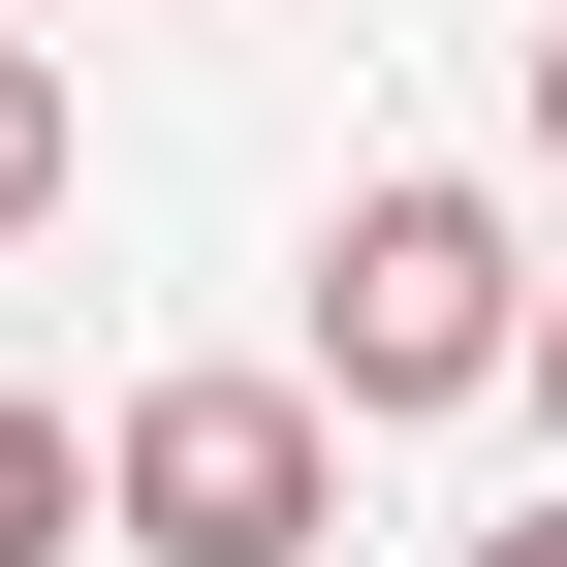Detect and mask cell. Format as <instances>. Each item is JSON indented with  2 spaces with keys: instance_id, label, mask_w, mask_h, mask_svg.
Here are the masks:
<instances>
[{
  "instance_id": "obj_1",
  "label": "cell",
  "mask_w": 567,
  "mask_h": 567,
  "mask_svg": "<svg viewBox=\"0 0 567 567\" xmlns=\"http://www.w3.org/2000/svg\"><path fill=\"white\" fill-rule=\"evenodd\" d=\"M505 316H536V221L473 158H379L316 221V347H284V379H316L347 442H410V410H505Z\"/></svg>"
},
{
  "instance_id": "obj_2",
  "label": "cell",
  "mask_w": 567,
  "mask_h": 567,
  "mask_svg": "<svg viewBox=\"0 0 567 567\" xmlns=\"http://www.w3.org/2000/svg\"><path fill=\"white\" fill-rule=\"evenodd\" d=\"M316 536H347V410L284 347H189L95 410V567H316Z\"/></svg>"
},
{
  "instance_id": "obj_3",
  "label": "cell",
  "mask_w": 567,
  "mask_h": 567,
  "mask_svg": "<svg viewBox=\"0 0 567 567\" xmlns=\"http://www.w3.org/2000/svg\"><path fill=\"white\" fill-rule=\"evenodd\" d=\"M0 567H95V410L0 379Z\"/></svg>"
},
{
  "instance_id": "obj_4",
  "label": "cell",
  "mask_w": 567,
  "mask_h": 567,
  "mask_svg": "<svg viewBox=\"0 0 567 567\" xmlns=\"http://www.w3.org/2000/svg\"><path fill=\"white\" fill-rule=\"evenodd\" d=\"M63 158H95V95H63V32H0V252L63 221Z\"/></svg>"
},
{
  "instance_id": "obj_5",
  "label": "cell",
  "mask_w": 567,
  "mask_h": 567,
  "mask_svg": "<svg viewBox=\"0 0 567 567\" xmlns=\"http://www.w3.org/2000/svg\"><path fill=\"white\" fill-rule=\"evenodd\" d=\"M505 410H536V473H567V284H536V316H505Z\"/></svg>"
},
{
  "instance_id": "obj_6",
  "label": "cell",
  "mask_w": 567,
  "mask_h": 567,
  "mask_svg": "<svg viewBox=\"0 0 567 567\" xmlns=\"http://www.w3.org/2000/svg\"><path fill=\"white\" fill-rule=\"evenodd\" d=\"M536 158H567V32H536Z\"/></svg>"
},
{
  "instance_id": "obj_7",
  "label": "cell",
  "mask_w": 567,
  "mask_h": 567,
  "mask_svg": "<svg viewBox=\"0 0 567 567\" xmlns=\"http://www.w3.org/2000/svg\"><path fill=\"white\" fill-rule=\"evenodd\" d=\"M473 567H567V505H536V536H473Z\"/></svg>"
}]
</instances>
